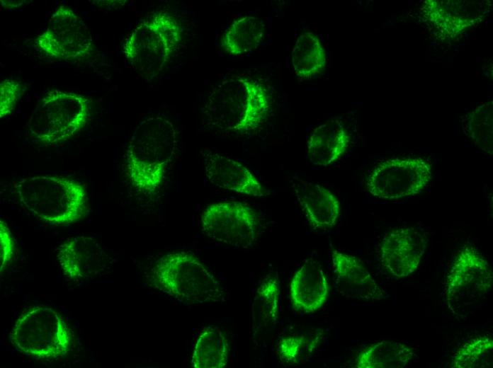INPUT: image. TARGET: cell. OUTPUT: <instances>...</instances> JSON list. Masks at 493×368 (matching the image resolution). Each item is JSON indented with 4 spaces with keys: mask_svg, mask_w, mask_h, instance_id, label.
Segmentation results:
<instances>
[{
    "mask_svg": "<svg viewBox=\"0 0 493 368\" xmlns=\"http://www.w3.org/2000/svg\"><path fill=\"white\" fill-rule=\"evenodd\" d=\"M272 96L261 80L233 75L216 85L202 108V122L210 129L244 134L266 121Z\"/></svg>",
    "mask_w": 493,
    "mask_h": 368,
    "instance_id": "1",
    "label": "cell"
},
{
    "mask_svg": "<svg viewBox=\"0 0 493 368\" xmlns=\"http://www.w3.org/2000/svg\"><path fill=\"white\" fill-rule=\"evenodd\" d=\"M176 146L177 132L170 120L160 116L142 120L126 150V168L133 186L154 193L175 156Z\"/></svg>",
    "mask_w": 493,
    "mask_h": 368,
    "instance_id": "2",
    "label": "cell"
},
{
    "mask_svg": "<svg viewBox=\"0 0 493 368\" xmlns=\"http://www.w3.org/2000/svg\"><path fill=\"white\" fill-rule=\"evenodd\" d=\"M23 206L45 223L69 225L89 212V198L78 182L62 176L23 178L14 185Z\"/></svg>",
    "mask_w": 493,
    "mask_h": 368,
    "instance_id": "3",
    "label": "cell"
},
{
    "mask_svg": "<svg viewBox=\"0 0 493 368\" xmlns=\"http://www.w3.org/2000/svg\"><path fill=\"white\" fill-rule=\"evenodd\" d=\"M152 284L180 302L208 304L225 300L219 280L195 255L174 251L162 257L152 270Z\"/></svg>",
    "mask_w": 493,
    "mask_h": 368,
    "instance_id": "4",
    "label": "cell"
},
{
    "mask_svg": "<svg viewBox=\"0 0 493 368\" xmlns=\"http://www.w3.org/2000/svg\"><path fill=\"white\" fill-rule=\"evenodd\" d=\"M182 36L178 19L169 12L158 11L131 31L123 43V53L140 75L152 79L177 51Z\"/></svg>",
    "mask_w": 493,
    "mask_h": 368,
    "instance_id": "5",
    "label": "cell"
},
{
    "mask_svg": "<svg viewBox=\"0 0 493 368\" xmlns=\"http://www.w3.org/2000/svg\"><path fill=\"white\" fill-rule=\"evenodd\" d=\"M90 101L73 92L52 90L34 108L28 122L30 134L42 143L55 144L75 136L90 118Z\"/></svg>",
    "mask_w": 493,
    "mask_h": 368,
    "instance_id": "6",
    "label": "cell"
},
{
    "mask_svg": "<svg viewBox=\"0 0 493 368\" xmlns=\"http://www.w3.org/2000/svg\"><path fill=\"white\" fill-rule=\"evenodd\" d=\"M20 352L38 359H58L72 345V334L64 318L55 309L35 306L16 320L10 333Z\"/></svg>",
    "mask_w": 493,
    "mask_h": 368,
    "instance_id": "7",
    "label": "cell"
},
{
    "mask_svg": "<svg viewBox=\"0 0 493 368\" xmlns=\"http://www.w3.org/2000/svg\"><path fill=\"white\" fill-rule=\"evenodd\" d=\"M200 227L212 241L236 248L251 247L259 234L256 212L237 202H220L207 206L200 217Z\"/></svg>",
    "mask_w": 493,
    "mask_h": 368,
    "instance_id": "8",
    "label": "cell"
},
{
    "mask_svg": "<svg viewBox=\"0 0 493 368\" xmlns=\"http://www.w3.org/2000/svg\"><path fill=\"white\" fill-rule=\"evenodd\" d=\"M432 178L431 164L421 158H395L376 166L368 176V192L380 199L397 200L421 192Z\"/></svg>",
    "mask_w": 493,
    "mask_h": 368,
    "instance_id": "9",
    "label": "cell"
},
{
    "mask_svg": "<svg viewBox=\"0 0 493 368\" xmlns=\"http://www.w3.org/2000/svg\"><path fill=\"white\" fill-rule=\"evenodd\" d=\"M35 43L45 54L58 59H81L94 50L92 35L86 24L65 6L52 13Z\"/></svg>",
    "mask_w": 493,
    "mask_h": 368,
    "instance_id": "10",
    "label": "cell"
},
{
    "mask_svg": "<svg viewBox=\"0 0 493 368\" xmlns=\"http://www.w3.org/2000/svg\"><path fill=\"white\" fill-rule=\"evenodd\" d=\"M492 271L482 254L464 247L455 258L448 275L446 301L453 313L484 297L492 284Z\"/></svg>",
    "mask_w": 493,
    "mask_h": 368,
    "instance_id": "11",
    "label": "cell"
},
{
    "mask_svg": "<svg viewBox=\"0 0 493 368\" xmlns=\"http://www.w3.org/2000/svg\"><path fill=\"white\" fill-rule=\"evenodd\" d=\"M426 247V239L413 227H395L384 236L380 247L383 267L396 277L413 273L421 263Z\"/></svg>",
    "mask_w": 493,
    "mask_h": 368,
    "instance_id": "12",
    "label": "cell"
},
{
    "mask_svg": "<svg viewBox=\"0 0 493 368\" xmlns=\"http://www.w3.org/2000/svg\"><path fill=\"white\" fill-rule=\"evenodd\" d=\"M208 180L214 185L246 195L263 197L266 190L242 163L210 149L200 151Z\"/></svg>",
    "mask_w": 493,
    "mask_h": 368,
    "instance_id": "13",
    "label": "cell"
},
{
    "mask_svg": "<svg viewBox=\"0 0 493 368\" xmlns=\"http://www.w3.org/2000/svg\"><path fill=\"white\" fill-rule=\"evenodd\" d=\"M57 258L64 275L74 280L101 274L108 261L100 244L85 236L68 238L59 247Z\"/></svg>",
    "mask_w": 493,
    "mask_h": 368,
    "instance_id": "14",
    "label": "cell"
},
{
    "mask_svg": "<svg viewBox=\"0 0 493 368\" xmlns=\"http://www.w3.org/2000/svg\"><path fill=\"white\" fill-rule=\"evenodd\" d=\"M332 258L335 287L342 296L364 300L386 298L385 290L355 256L334 250Z\"/></svg>",
    "mask_w": 493,
    "mask_h": 368,
    "instance_id": "15",
    "label": "cell"
},
{
    "mask_svg": "<svg viewBox=\"0 0 493 368\" xmlns=\"http://www.w3.org/2000/svg\"><path fill=\"white\" fill-rule=\"evenodd\" d=\"M291 183L297 200L312 228L327 230L336 224L341 215V206L331 190L299 178H293Z\"/></svg>",
    "mask_w": 493,
    "mask_h": 368,
    "instance_id": "16",
    "label": "cell"
},
{
    "mask_svg": "<svg viewBox=\"0 0 493 368\" xmlns=\"http://www.w3.org/2000/svg\"><path fill=\"white\" fill-rule=\"evenodd\" d=\"M484 6V3L429 0L422 8L426 18L438 31L453 38L482 21L487 10Z\"/></svg>",
    "mask_w": 493,
    "mask_h": 368,
    "instance_id": "17",
    "label": "cell"
},
{
    "mask_svg": "<svg viewBox=\"0 0 493 368\" xmlns=\"http://www.w3.org/2000/svg\"><path fill=\"white\" fill-rule=\"evenodd\" d=\"M328 294V280L322 265L312 259L306 260L290 281L293 307L304 313L314 312L325 303Z\"/></svg>",
    "mask_w": 493,
    "mask_h": 368,
    "instance_id": "18",
    "label": "cell"
},
{
    "mask_svg": "<svg viewBox=\"0 0 493 368\" xmlns=\"http://www.w3.org/2000/svg\"><path fill=\"white\" fill-rule=\"evenodd\" d=\"M350 137L341 120L334 118L321 124L307 141V157L310 162L327 166L338 161L346 151Z\"/></svg>",
    "mask_w": 493,
    "mask_h": 368,
    "instance_id": "19",
    "label": "cell"
},
{
    "mask_svg": "<svg viewBox=\"0 0 493 368\" xmlns=\"http://www.w3.org/2000/svg\"><path fill=\"white\" fill-rule=\"evenodd\" d=\"M265 33L264 21L256 16L235 20L227 28L221 39L224 50L232 56H240L256 50Z\"/></svg>",
    "mask_w": 493,
    "mask_h": 368,
    "instance_id": "20",
    "label": "cell"
},
{
    "mask_svg": "<svg viewBox=\"0 0 493 368\" xmlns=\"http://www.w3.org/2000/svg\"><path fill=\"white\" fill-rule=\"evenodd\" d=\"M292 65L300 79H312L322 73L327 64V54L318 36L305 32L297 39L292 51Z\"/></svg>",
    "mask_w": 493,
    "mask_h": 368,
    "instance_id": "21",
    "label": "cell"
},
{
    "mask_svg": "<svg viewBox=\"0 0 493 368\" xmlns=\"http://www.w3.org/2000/svg\"><path fill=\"white\" fill-rule=\"evenodd\" d=\"M411 347L402 343L382 340L376 343L357 355L354 367L357 368H402L412 359Z\"/></svg>",
    "mask_w": 493,
    "mask_h": 368,
    "instance_id": "22",
    "label": "cell"
},
{
    "mask_svg": "<svg viewBox=\"0 0 493 368\" xmlns=\"http://www.w3.org/2000/svg\"><path fill=\"white\" fill-rule=\"evenodd\" d=\"M228 343L216 326L205 327L198 335L193 350L192 365L198 368H221L228 362Z\"/></svg>",
    "mask_w": 493,
    "mask_h": 368,
    "instance_id": "23",
    "label": "cell"
},
{
    "mask_svg": "<svg viewBox=\"0 0 493 368\" xmlns=\"http://www.w3.org/2000/svg\"><path fill=\"white\" fill-rule=\"evenodd\" d=\"M280 283L276 275H268L261 282L254 297L251 325L254 332L275 325L278 318Z\"/></svg>",
    "mask_w": 493,
    "mask_h": 368,
    "instance_id": "24",
    "label": "cell"
},
{
    "mask_svg": "<svg viewBox=\"0 0 493 368\" xmlns=\"http://www.w3.org/2000/svg\"><path fill=\"white\" fill-rule=\"evenodd\" d=\"M493 340L482 335L465 343L453 355V368H484L492 365Z\"/></svg>",
    "mask_w": 493,
    "mask_h": 368,
    "instance_id": "25",
    "label": "cell"
},
{
    "mask_svg": "<svg viewBox=\"0 0 493 368\" xmlns=\"http://www.w3.org/2000/svg\"><path fill=\"white\" fill-rule=\"evenodd\" d=\"M468 134L475 145L492 154V105L482 104L469 115L466 125Z\"/></svg>",
    "mask_w": 493,
    "mask_h": 368,
    "instance_id": "26",
    "label": "cell"
},
{
    "mask_svg": "<svg viewBox=\"0 0 493 368\" xmlns=\"http://www.w3.org/2000/svg\"><path fill=\"white\" fill-rule=\"evenodd\" d=\"M307 338L303 335H294L283 338L278 343L277 353L281 362L293 364L299 362L306 345Z\"/></svg>",
    "mask_w": 493,
    "mask_h": 368,
    "instance_id": "27",
    "label": "cell"
},
{
    "mask_svg": "<svg viewBox=\"0 0 493 368\" xmlns=\"http://www.w3.org/2000/svg\"><path fill=\"white\" fill-rule=\"evenodd\" d=\"M21 84L11 79H6L0 84V118L9 115L22 94Z\"/></svg>",
    "mask_w": 493,
    "mask_h": 368,
    "instance_id": "28",
    "label": "cell"
},
{
    "mask_svg": "<svg viewBox=\"0 0 493 368\" xmlns=\"http://www.w3.org/2000/svg\"><path fill=\"white\" fill-rule=\"evenodd\" d=\"M14 251V241L12 234L2 220L0 221V263L1 274L5 266L11 260Z\"/></svg>",
    "mask_w": 493,
    "mask_h": 368,
    "instance_id": "29",
    "label": "cell"
}]
</instances>
